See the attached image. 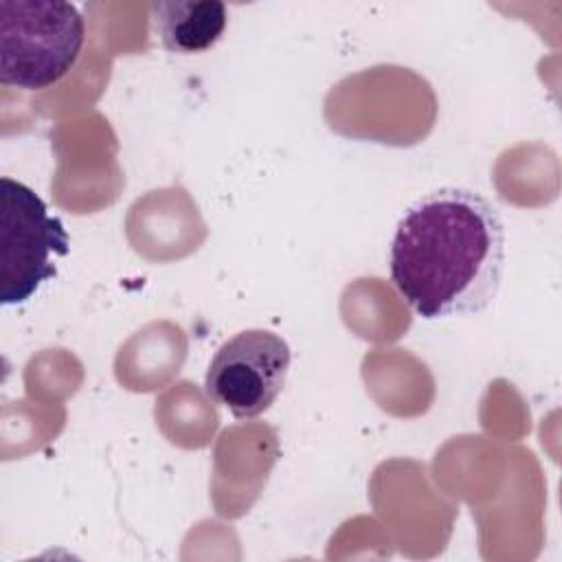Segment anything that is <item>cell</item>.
<instances>
[{"instance_id":"4","label":"cell","mask_w":562,"mask_h":562,"mask_svg":"<svg viewBox=\"0 0 562 562\" xmlns=\"http://www.w3.org/2000/svg\"><path fill=\"white\" fill-rule=\"evenodd\" d=\"M290 360V347L279 334L244 329L211 358L204 391L235 419L259 417L283 391Z\"/></svg>"},{"instance_id":"3","label":"cell","mask_w":562,"mask_h":562,"mask_svg":"<svg viewBox=\"0 0 562 562\" xmlns=\"http://www.w3.org/2000/svg\"><path fill=\"white\" fill-rule=\"evenodd\" d=\"M70 250L61 220L24 182L0 178V303H26Z\"/></svg>"},{"instance_id":"2","label":"cell","mask_w":562,"mask_h":562,"mask_svg":"<svg viewBox=\"0 0 562 562\" xmlns=\"http://www.w3.org/2000/svg\"><path fill=\"white\" fill-rule=\"evenodd\" d=\"M86 40L79 9L61 0L0 2V83L46 90L77 64Z\"/></svg>"},{"instance_id":"1","label":"cell","mask_w":562,"mask_h":562,"mask_svg":"<svg viewBox=\"0 0 562 562\" xmlns=\"http://www.w3.org/2000/svg\"><path fill=\"white\" fill-rule=\"evenodd\" d=\"M505 226L479 191L441 187L400 217L389 272L408 307L426 321L485 310L503 279Z\"/></svg>"},{"instance_id":"5","label":"cell","mask_w":562,"mask_h":562,"mask_svg":"<svg viewBox=\"0 0 562 562\" xmlns=\"http://www.w3.org/2000/svg\"><path fill=\"white\" fill-rule=\"evenodd\" d=\"M149 20L169 53L193 55L222 40L228 11L220 0H156L149 4Z\"/></svg>"}]
</instances>
